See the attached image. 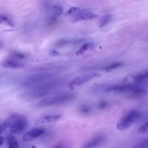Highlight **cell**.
Returning <instances> with one entry per match:
<instances>
[{"label": "cell", "instance_id": "6da1fadb", "mask_svg": "<svg viewBox=\"0 0 148 148\" xmlns=\"http://www.w3.org/2000/svg\"><path fill=\"white\" fill-rule=\"evenodd\" d=\"M63 79L47 81L35 85L24 92L21 96L26 99H36L42 97L53 92L59 87Z\"/></svg>", "mask_w": 148, "mask_h": 148}, {"label": "cell", "instance_id": "7a4b0ae2", "mask_svg": "<svg viewBox=\"0 0 148 148\" xmlns=\"http://www.w3.org/2000/svg\"><path fill=\"white\" fill-rule=\"evenodd\" d=\"M5 123L6 127L10 128L12 133L17 134L22 133L28 124L27 120L25 116L17 114L10 116Z\"/></svg>", "mask_w": 148, "mask_h": 148}, {"label": "cell", "instance_id": "3957f363", "mask_svg": "<svg viewBox=\"0 0 148 148\" xmlns=\"http://www.w3.org/2000/svg\"><path fill=\"white\" fill-rule=\"evenodd\" d=\"M55 76L53 72H45L34 73L23 78L20 84L24 86L37 85L48 81Z\"/></svg>", "mask_w": 148, "mask_h": 148}, {"label": "cell", "instance_id": "277c9868", "mask_svg": "<svg viewBox=\"0 0 148 148\" xmlns=\"http://www.w3.org/2000/svg\"><path fill=\"white\" fill-rule=\"evenodd\" d=\"M74 96L73 94L70 93L60 94L43 99L38 101L36 106L42 108L61 104L72 99Z\"/></svg>", "mask_w": 148, "mask_h": 148}, {"label": "cell", "instance_id": "5b68a950", "mask_svg": "<svg viewBox=\"0 0 148 148\" xmlns=\"http://www.w3.org/2000/svg\"><path fill=\"white\" fill-rule=\"evenodd\" d=\"M140 88L131 84H116L109 86L106 89V90L127 93L129 96L134 98L138 94Z\"/></svg>", "mask_w": 148, "mask_h": 148}, {"label": "cell", "instance_id": "8992f818", "mask_svg": "<svg viewBox=\"0 0 148 148\" xmlns=\"http://www.w3.org/2000/svg\"><path fill=\"white\" fill-rule=\"evenodd\" d=\"M140 116V113L138 111L135 110H131L118 122L116 124V128L120 130L127 129L137 121Z\"/></svg>", "mask_w": 148, "mask_h": 148}, {"label": "cell", "instance_id": "52a82bcc", "mask_svg": "<svg viewBox=\"0 0 148 148\" xmlns=\"http://www.w3.org/2000/svg\"><path fill=\"white\" fill-rule=\"evenodd\" d=\"M45 132V130L42 128H33L26 133L23 135V140L25 142L32 141L42 135Z\"/></svg>", "mask_w": 148, "mask_h": 148}, {"label": "cell", "instance_id": "ba28073f", "mask_svg": "<svg viewBox=\"0 0 148 148\" xmlns=\"http://www.w3.org/2000/svg\"><path fill=\"white\" fill-rule=\"evenodd\" d=\"M2 66L6 68H19L24 66V64L19 60L9 55L2 62Z\"/></svg>", "mask_w": 148, "mask_h": 148}, {"label": "cell", "instance_id": "9c48e42d", "mask_svg": "<svg viewBox=\"0 0 148 148\" xmlns=\"http://www.w3.org/2000/svg\"><path fill=\"white\" fill-rule=\"evenodd\" d=\"M97 75L96 73H91L80 75L75 78L71 82L72 85L79 86L92 79Z\"/></svg>", "mask_w": 148, "mask_h": 148}, {"label": "cell", "instance_id": "30bf717a", "mask_svg": "<svg viewBox=\"0 0 148 148\" xmlns=\"http://www.w3.org/2000/svg\"><path fill=\"white\" fill-rule=\"evenodd\" d=\"M104 138L102 135H96L84 143L82 148H96L103 143Z\"/></svg>", "mask_w": 148, "mask_h": 148}, {"label": "cell", "instance_id": "8fae6325", "mask_svg": "<svg viewBox=\"0 0 148 148\" xmlns=\"http://www.w3.org/2000/svg\"><path fill=\"white\" fill-rule=\"evenodd\" d=\"M97 16L93 13L88 11L82 10L79 11L75 16L74 21L92 19L96 18Z\"/></svg>", "mask_w": 148, "mask_h": 148}, {"label": "cell", "instance_id": "7c38bea8", "mask_svg": "<svg viewBox=\"0 0 148 148\" xmlns=\"http://www.w3.org/2000/svg\"><path fill=\"white\" fill-rule=\"evenodd\" d=\"M61 117L59 115H51L44 116L37 121L36 124L47 123L54 122Z\"/></svg>", "mask_w": 148, "mask_h": 148}, {"label": "cell", "instance_id": "4fadbf2b", "mask_svg": "<svg viewBox=\"0 0 148 148\" xmlns=\"http://www.w3.org/2000/svg\"><path fill=\"white\" fill-rule=\"evenodd\" d=\"M148 72L145 71L139 73L133 76V78L136 83H139L145 80L148 78Z\"/></svg>", "mask_w": 148, "mask_h": 148}, {"label": "cell", "instance_id": "5bb4252c", "mask_svg": "<svg viewBox=\"0 0 148 148\" xmlns=\"http://www.w3.org/2000/svg\"><path fill=\"white\" fill-rule=\"evenodd\" d=\"M7 141L9 143V148H19V145L16 138L11 135L7 138Z\"/></svg>", "mask_w": 148, "mask_h": 148}, {"label": "cell", "instance_id": "9a60e30c", "mask_svg": "<svg viewBox=\"0 0 148 148\" xmlns=\"http://www.w3.org/2000/svg\"><path fill=\"white\" fill-rule=\"evenodd\" d=\"M147 139H144L135 144L131 148H148Z\"/></svg>", "mask_w": 148, "mask_h": 148}, {"label": "cell", "instance_id": "2e32d148", "mask_svg": "<svg viewBox=\"0 0 148 148\" xmlns=\"http://www.w3.org/2000/svg\"><path fill=\"white\" fill-rule=\"evenodd\" d=\"M112 17L110 14L102 16L99 23V27H103L108 23L111 20Z\"/></svg>", "mask_w": 148, "mask_h": 148}, {"label": "cell", "instance_id": "e0dca14e", "mask_svg": "<svg viewBox=\"0 0 148 148\" xmlns=\"http://www.w3.org/2000/svg\"><path fill=\"white\" fill-rule=\"evenodd\" d=\"M5 23L11 27H14V25L10 19L4 14L0 15V24Z\"/></svg>", "mask_w": 148, "mask_h": 148}, {"label": "cell", "instance_id": "ac0fdd59", "mask_svg": "<svg viewBox=\"0 0 148 148\" xmlns=\"http://www.w3.org/2000/svg\"><path fill=\"white\" fill-rule=\"evenodd\" d=\"M123 64L122 63L120 62H114L105 67L103 68V70L106 71V72H108L121 66Z\"/></svg>", "mask_w": 148, "mask_h": 148}, {"label": "cell", "instance_id": "d6986e66", "mask_svg": "<svg viewBox=\"0 0 148 148\" xmlns=\"http://www.w3.org/2000/svg\"><path fill=\"white\" fill-rule=\"evenodd\" d=\"M93 44L91 43H87L84 45L78 51L76 54L78 55L82 54L84 51L93 46Z\"/></svg>", "mask_w": 148, "mask_h": 148}, {"label": "cell", "instance_id": "ffe728a7", "mask_svg": "<svg viewBox=\"0 0 148 148\" xmlns=\"http://www.w3.org/2000/svg\"><path fill=\"white\" fill-rule=\"evenodd\" d=\"M9 55L19 60L23 59L26 57L25 54L16 51L11 52Z\"/></svg>", "mask_w": 148, "mask_h": 148}, {"label": "cell", "instance_id": "44dd1931", "mask_svg": "<svg viewBox=\"0 0 148 148\" xmlns=\"http://www.w3.org/2000/svg\"><path fill=\"white\" fill-rule=\"evenodd\" d=\"M78 111L83 114H87L90 111L89 107L86 104H82L80 105L78 108Z\"/></svg>", "mask_w": 148, "mask_h": 148}, {"label": "cell", "instance_id": "7402d4cb", "mask_svg": "<svg viewBox=\"0 0 148 148\" xmlns=\"http://www.w3.org/2000/svg\"><path fill=\"white\" fill-rule=\"evenodd\" d=\"M138 131L141 134H145L148 132V123L147 122L138 129Z\"/></svg>", "mask_w": 148, "mask_h": 148}, {"label": "cell", "instance_id": "603a6c76", "mask_svg": "<svg viewBox=\"0 0 148 148\" xmlns=\"http://www.w3.org/2000/svg\"><path fill=\"white\" fill-rule=\"evenodd\" d=\"M53 10L54 13L57 15H59L61 14L62 12V8L60 5L56 4L53 6Z\"/></svg>", "mask_w": 148, "mask_h": 148}, {"label": "cell", "instance_id": "cb8c5ba5", "mask_svg": "<svg viewBox=\"0 0 148 148\" xmlns=\"http://www.w3.org/2000/svg\"><path fill=\"white\" fill-rule=\"evenodd\" d=\"M79 8L77 7H73L71 8L67 12L66 14H69L73 13V12H75L78 10Z\"/></svg>", "mask_w": 148, "mask_h": 148}, {"label": "cell", "instance_id": "d4e9b609", "mask_svg": "<svg viewBox=\"0 0 148 148\" xmlns=\"http://www.w3.org/2000/svg\"><path fill=\"white\" fill-rule=\"evenodd\" d=\"M52 148H68V147L66 145L61 143L57 145Z\"/></svg>", "mask_w": 148, "mask_h": 148}, {"label": "cell", "instance_id": "484cf974", "mask_svg": "<svg viewBox=\"0 0 148 148\" xmlns=\"http://www.w3.org/2000/svg\"><path fill=\"white\" fill-rule=\"evenodd\" d=\"M6 127L5 122H0V134Z\"/></svg>", "mask_w": 148, "mask_h": 148}, {"label": "cell", "instance_id": "4316f807", "mask_svg": "<svg viewBox=\"0 0 148 148\" xmlns=\"http://www.w3.org/2000/svg\"><path fill=\"white\" fill-rule=\"evenodd\" d=\"M107 103L106 101H101L99 104V108L101 109L104 108L106 106Z\"/></svg>", "mask_w": 148, "mask_h": 148}, {"label": "cell", "instance_id": "83f0119b", "mask_svg": "<svg viewBox=\"0 0 148 148\" xmlns=\"http://www.w3.org/2000/svg\"><path fill=\"white\" fill-rule=\"evenodd\" d=\"M50 53L53 56H56L59 55V53L54 50H52L50 52Z\"/></svg>", "mask_w": 148, "mask_h": 148}, {"label": "cell", "instance_id": "f1b7e54d", "mask_svg": "<svg viewBox=\"0 0 148 148\" xmlns=\"http://www.w3.org/2000/svg\"><path fill=\"white\" fill-rule=\"evenodd\" d=\"M4 141V138L1 136H0V146L3 144Z\"/></svg>", "mask_w": 148, "mask_h": 148}, {"label": "cell", "instance_id": "f546056e", "mask_svg": "<svg viewBox=\"0 0 148 148\" xmlns=\"http://www.w3.org/2000/svg\"><path fill=\"white\" fill-rule=\"evenodd\" d=\"M3 46V44L1 41L0 40V49H1Z\"/></svg>", "mask_w": 148, "mask_h": 148}, {"label": "cell", "instance_id": "4dcf8cb0", "mask_svg": "<svg viewBox=\"0 0 148 148\" xmlns=\"http://www.w3.org/2000/svg\"><path fill=\"white\" fill-rule=\"evenodd\" d=\"M31 148H36L35 146L34 145H32V146Z\"/></svg>", "mask_w": 148, "mask_h": 148}]
</instances>
